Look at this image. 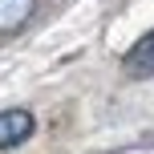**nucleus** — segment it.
<instances>
[{"label": "nucleus", "instance_id": "nucleus-1", "mask_svg": "<svg viewBox=\"0 0 154 154\" xmlns=\"http://www.w3.org/2000/svg\"><path fill=\"white\" fill-rule=\"evenodd\" d=\"M29 134H32V114L29 109H4L0 114V150L24 142Z\"/></svg>", "mask_w": 154, "mask_h": 154}, {"label": "nucleus", "instance_id": "nucleus-2", "mask_svg": "<svg viewBox=\"0 0 154 154\" xmlns=\"http://www.w3.org/2000/svg\"><path fill=\"white\" fill-rule=\"evenodd\" d=\"M126 69L134 77H154V32H146V37L126 53Z\"/></svg>", "mask_w": 154, "mask_h": 154}, {"label": "nucleus", "instance_id": "nucleus-3", "mask_svg": "<svg viewBox=\"0 0 154 154\" xmlns=\"http://www.w3.org/2000/svg\"><path fill=\"white\" fill-rule=\"evenodd\" d=\"M32 4H37V0H0V32L20 29L32 16Z\"/></svg>", "mask_w": 154, "mask_h": 154}]
</instances>
